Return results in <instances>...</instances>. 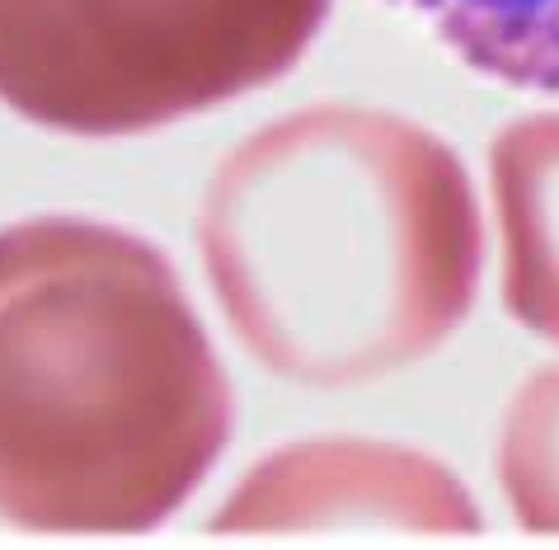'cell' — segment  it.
I'll return each instance as SVG.
<instances>
[{
  "mask_svg": "<svg viewBox=\"0 0 559 550\" xmlns=\"http://www.w3.org/2000/svg\"><path fill=\"white\" fill-rule=\"evenodd\" d=\"M493 212L503 235V306L559 349V108L493 137Z\"/></svg>",
  "mask_w": 559,
  "mask_h": 550,
  "instance_id": "cell-5",
  "label": "cell"
},
{
  "mask_svg": "<svg viewBox=\"0 0 559 550\" xmlns=\"http://www.w3.org/2000/svg\"><path fill=\"white\" fill-rule=\"evenodd\" d=\"M485 81L559 94V0H391Z\"/></svg>",
  "mask_w": 559,
  "mask_h": 550,
  "instance_id": "cell-6",
  "label": "cell"
},
{
  "mask_svg": "<svg viewBox=\"0 0 559 550\" xmlns=\"http://www.w3.org/2000/svg\"><path fill=\"white\" fill-rule=\"evenodd\" d=\"M198 249L245 353L334 390L456 335L485 273V222L442 137L385 108L316 104L216 165Z\"/></svg>",
  "mask_w": 559,
  "mask_h": 550,
  "instance_id": "cell-1",
  "label": "cell"
},
{
  "mask_svg": "<svg viewBox=\"0 0 559 550\" xmlns=\"http://www.w3.org/2000/svg\"><path fill=\"white\" fill-rule=\"evenodd\" d=\"M330 0H0V104L71 137H136L297 67Z\"/></svg>",
  "mask_w": 559,
  "mask_h": 550,
  "instance_id": "cell-3",
  "label": "cell"
},
{
  "mask_svg": "<svg viewBox=\"0 0 559 550\" xmlns=\"http://www.w3.org/2000/svg\"><path fill=\"white\" fill-rule=\"evenodd\" d=\"M216 531H479L452 466L367 437H310L263 457L212 517Z\"/></svg>",
  "mask_w": 559,
  "mask_h": 550,
  "instance_id": "cell-4",
  "label": "cell"
},
{
  "mask_svg": "<svg viewBox=\"0 0 559 550\" xmlns=\"http://www.w3.org/2000/svg\"><path fill=\"white\" fill-rule=\"evenodd\" d=\"M236 423L226 367L175 264L90 217L0 231V517L151 531Z\"/></svg>",
  "mask_w": 559,
  "mask_h": 550,
  "instance_id": "cell-2",
  "label": "cell"
},
{
  "mask_svg": "<svg viewBox=\"0 0 559 550\" xmlns=\"http://www.w3.org/2000/svg\"><path fill=\"white\" fill-rule=\"evenodd\" d=\"M499 480L526 531L559 537V367H540L512 396L499 433Z\"/></svg>",
  "mask_w": 559,
  "mask_h": 550,
  "instance_id": "cell-7",
  "label": "cell"
}]
</instances>
